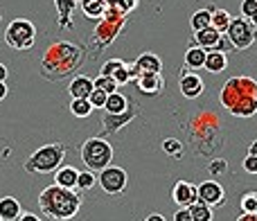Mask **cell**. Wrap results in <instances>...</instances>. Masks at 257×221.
Wrapping results in <instances>:
<instances>
[{"label": "cell", "mask_w": 257, "mask_h": 221, "mask_svg": "<svg viewBox=\"0 0 257 221\" xmlns=\"http://www.w3.org/2000/svg\"><path fill=\"white\" fill-rule=\"evenodd\" d=\"M86 57H88L86 50L79 48L77 43L57 39L48 45V50L41 57L39 72L48 81H63L70 75H75L77 68L86 61Z\"/></svg>", "instance_id": "cell-1"}, {"label": "cell", "mask_w": 257, "mask_h": 221, "mask_svg": "<svg viewBox=\"0 0 257 221\" xmlns=\"http://www.w3.org/2000/svg\"><path fill=\"white\" fill-rule=\"evenodd\" d=\"M221 106L235 118H253L257 113V81L253 77H230L219 93Z\"/></svg>", "instance_id": "cell-2"}, {"label": "cell", "mask_w": 257, "mask_h": 221, "mask_svg": "<svg viewBox=\"0 0 257 221\" xmlns=\"http://www.w3.org/2000/svg\"><path fill=\"white\" fill-rule=\"evenodd\" d=\"M81 208V194L75 190H66V187H45L39 194V210L43 217L54 221H70L77 217Z\"/></svg>", "instance_id": "cell-3"}, {"label": "cell", "mask_w": 257, "mask_h": 221, "mask_svg": "<svg viewBox=\"0 0 257 221\" xmlns=\"http://www.w3.org/2000/svg\"><path fill=\"white\" fill-rule=\"evenodd\" d=\"M124 27H126V16L115 7V5H111V7L106 9V14H104V16L97 21L95 30L90 32V36H88L90 57L102 54L104 50H106L108 45H111L113 41L120 36V32L124 30Z\"/></svg>", "instance_id": "cell-4"}, {"label": "cell", "mask_w": 257, "mask_h": 221, "mask_svg": "<svg viewBox=\"0 0 257 221\" xmlns=\"http://www.w3.org/2000/svg\"><path fill=\"white\" fill-rule=\"evenodd\" d=\"M212 136L221 138V120L214 115V111H199V115L190 122L187 138H190V142H194L199 147L201 156H203V149H210V154H212L221 147V142L212 140Z\"/></svg>", "instance_id": "cell-5"}, {"label": "cell", "mask_w": 257, "mask_h": 221, "mask_svg": "<svg viewBox=\"0 0 257 221\" xmlns=\"http://www.w3.org/2000/svg\"><path fill=\"white\" fill-rule=\"evenodd\" d=\"M68 154V147L63 142H50L36 149L25 160V172L30 174H54L63 165V158Z\"/></svg>", "instance_id": "cell-6"}, {"label": "cell", "mask_w": 257, "mask_h": 221, "mask_svg": "<svg viewBox=\"0 0 257 221\" xmlns=\"http://www.w3.org/2000/svg\"><path fill=\"white\" fill-rule=\"evenodd\" d=\"M79 158L84 160L86 169H90V172H102L113 160V145L102 136L88 138V140H84V145H81V149H79Z\"/></svg>", "instance_id": "cell-7"}, {"label": "cell", "mask_w": 257, "mask_h": 221, "mask_svg": "<svg viewBox=\"0 0 257 221\" xmlns=\"http://www.w3.org/2000/svg\"><path fill=\"white\" fill-rule=\"evenodd\" d=\"M5 41H7L9 48L18 50V52L30 50L32 45L36 43L34 23L27 21V18H14V21L7 25V30H5Z\"/></svg>", "instance_id": "cell-8"}, {"label": "cell", "mask_w": 257, "mask_h": 221, "mask_svg": "<svg viewBox=\"0 0 257 221\" xmlns=\"http://www.w3.org/2000/svg\"><path fill=\"white\" fill-rule=\"evenodd\" d=\"M226 36L230 39V43L235 50H246L257 41V30L250 25L248 18L239 16V18H232L230 21Z\"/></svg>", "instance_id": "cell-9"}, {"label": "cell", "mask_w": 257, "mask_h": 221, "mask_svg": "<svg viewBox=\"0 0 257 221\" xmlns=\"http://www.w3.org/2000/svg\"><path fill=\"white\" fill-rule=\"evenodd\" d=\"M126 183H128L126 172L122 167H117V165H108V167H104L97 176V185L111 196L122 194V192L126 190Z\"/></svg>", "instance_id": "cell-10"}, {"label": "cell", "mask_w": 257, "mask_h": 221, "mask_svg": "<svg viewBox=\"0 0 257 221\" xmlns=\"http://www.w3.org/2000/svg\"><path fill=\"white\" fill-rule=\"evenodd\" d=\"M138 115V106L136 104H128V108L124 111V113L120 115H111V113H102V120H99V124H102L104 129V136H113V133H117L120 129H124L128 122H131L133 118Z\"/></svg>", "instance_id": "cell-11"}, {"label": "cell", "mask_w": 257, "mask_h": 221, "mask_svg": "<svg viewBox=\"0 0 257 221\" xmlns=\"http://www.w3.org/2000/svg\"><path fill=\"white\" fill-rule=\"evenodd\" d=\"M196 194H199V201L210 208H219L226 201V190H223L221 183L217 181H205L201 185H196Z\"/></svg>", "instance_id": "cell-12"}, {"label": "cell", "mask_w": 257, "mask_h": 221, "mask_svg": "<svg viewBox=\"0 0 257 221\" xmlns=\"http://www.w3.org/2000/svg\"><path fill=\"white\" fill-rule=\"evenodd\" d=\"M136 88L142 95H149V97H158L165 93V77L163 72H142L136 77Z\"/></svg>", "instance_id": "cell-13"}, {"label": "cell", "mask_w": 257, "mask_h": 221, "mask_svg": "<svg viewBox=\"0 0 257 221\" xmlns=\"http://www.w3.org/2000/svg\"><path fill=\"white\" fill-rule=\"evenodd\" d=\"M99 75H102V77H113V79H115L120 86H124V84H128V81H133L131 63L122 61V59H108V61L102 66Z\"/></svg>", "instance_id": "cell-14"}, {"label": "cell", "mask_w": 257, "mask_h": 221, "mask_svg": "<svg viewBox=\"0 0 257 221\" xmlns=\"http://www.w3.org/2000/svg\"><path fill=\"white\" fill-rule=\"evenodd\" d=\"M178 88H181L183 97L185 99H196L201 93H203V79L196 75L190 68H183L181 70V81H178Z\"/></svg>", "instance_id": "cell-15"}, {"label": "cell", "mask_w": 257, "mask_h": 221, "mask_svg": "<svg viewBox=\"0 0 257 221\" xmlns=\"http://www.w3.org/2000/svg\"><path fill=\"white\" fill-rule=\"evenodd\" d=\"M142 72H163V59L154 52H142L136 61L131 63V75L136 79Z\"/></svg>", "instance_id": "cell-16"}, {"label": "cell", "mask_w": 257, "mask_h": 221, "mask_svg": "<svg viewBox=\"0 0 257 221\" xmlns=\"http://www.w3.org/2000/svg\"><path fill=\"white\" fill-rule=\"evenodd\" d=\"M172 199H174V203L181 205V208H190L192 203L199 201L196 185H192V183H187V181H176L172 187Z\"/></svg>", "instance_id": "cell-17"}, {"label": "cell", "mask_w": 257, "mask_h": 221, "mask_svg": "<svg viewBox=\"0 0 257 221\" xmlns=\"http://www.w3.org/2000/svg\"><path fill=\"white\" fill-rule=\"evenodd\" d=\"M95 90V84L90 77L86 75H75L68 86V93L72 95V99H88V95Z\"/></svg>", "instance_id": "cell-18"}, {"label": "cell", "mask_w": 257, "mask_h": 221, "mask_svg": "<svg viewBox=\"0 0 257 221\" xmlns=\"http://www.w3.org/2000/svg\"><path fill=\"white\" fill-rule=\"evenodd\" d=\"M54 7L59 14V30H72V12L77 7V0H54Z\"/></svg>", "instance_id": "cell-19"}, {"label": "cell", "mask_w": 257, "mask_h": 221, "mask_svg": "<svg viewBox=\"0 0 257 221\" xmlns=\"http://www.w3.org/2000/svg\"><path fill=\"white\" fill-rule=\"evenodd\" d=\"M219 39H221V34H219L214 27H208V30H201V32H194V45H199V48H203L205 52H210V50L217 48Z\"/></svg>", "instance_id": "cell-20"}, {"label": "cell", "mask_w": 257, "mask_h": 221, "mask_svg": "<svg viewBox=\"0 0 257 221\" xmlns=\"http://www.w3.org/2000/svg\"><path fill=\"white\" fill-rule=\"evenodd\" d=\"M77 169L70 167V165H66V167H59L57 172H54V185L59 187H66V190H75L77 187Z\"/></svg>", "instance_id": "cell-21"}, {"label": "cell", "mask_w": 257, "mask_h": 221, "mask_svg": "<svg viewBox=\"0 0 257 221\" xmlns=\"http://www.w3.org/2000/svg\"><path fill=\"white\" fill-rule=\"evenodd\" d=\"M232 16L221 7H210V27L219 32V34H226L228 32V25H230Z\"/></svg>", "instance_id": "cell-22"}, {"label": "cell", "mask_w": 257, "mask_h": 221, "mask_svg": "<svg viewBox=\"0 0 257 221\" xmlns=\"http://www.w3.org/2000/svg\"><path fill=\"white\" fill-rule=\"evenodd\" d=\"M21 217V203L14 196H3L0 199V219L3 221H16Z\"/></svg>", "instance_id": "cell-23"}, {"label": "cell", "mask_w": 257, "mask_h": 221, "mask_svg": "<svg viewBox=\"0 0 257 221\" xmlns=\"http://www.w3.org/2000/svg\"><path fill=\"white\" fill-rule=\"evenodd\" d=\"M81 14H84L86 18H93V21H99V18L106 14L108 5L104 3V0H81Z\"/></svg>", "instance_id": "cell-24"}, {"label": "cell", "mask_w": 257, "mask_h": 221, "mask_svg": "<svg viewBox=\"0 0 257 221\" xmlns=\"http://www.w3.org/2000/svg\"><path fill=\"white\" fill-rule=\"evenodd\" d=\"M228 66V54L223 52H217V50H210L208 57H205V70H210L212 75H219V72H223Z\"/></svg>", "instance_id": "cell-25"}, {"label": "cell", "mask_w": 257, "mask_h": 221, "mask_svg": "<svg viewBox=\"0 0 257 221\" xmlns=\"http://www.w3.org/2000/svg\"><path fill=\"white\" fill-rule=\"evenodd\" d=\"M128 99H126V95H122L120 90L117 93H113V95H108L106 97V104H104V113H111V115H120V113H124V111L128 108Z\"/></svg>", "instance_id": "cell-26"}, {"label": "cell", "mask_w": 257, "mask_h": 221, "mask_svg": "<svg viewBox=\"0 0 257 221\" xmlns=\"http://www.w3.org/2000/svg\"><path fill=\"white\" fill-rule=\"evenodd\" d=\"M205 57H208V52H205L203 48H199V45H190V50L185 52V68H190V70H199V68L205 66Z\"/></svg>", "instance_id": "cell-27"}, {"label": "cell", "mask_w": 257, "mask_h": 221, "mask_svg": "<svg viewBox=\"0 0 257 221\" xmlns=\"http://www.w3.org/2000/svg\"><path fill=\"white\" fill-rule=\"evenodd\" d=\"M190 25H192V32L208 30L210 27V9H199V12H194L190 18Z\"/></svg>", "instance_id": "cell-28"}, {"label": "cell", "mask_w": 257, "mask_h": 221, "mask_svg": "<svg viewBox=\"0 0 257 221\" xmlns=\"http://www.w3.org/2000/svg\"><path fill=\"white\" fill-rule=\"evenodd\" d=\"M97 185V176H95V172H90V169H81L79 174H77V190H93V187Z\"/></svg>", "instance_id": "cell-29"}, {"label": "cell", "mask_w": 257, "mask_h": 221, "mask_svg": "<svg viewBox=\"0 0 257 221\" xmlns=\"http://www.w3.org/2000/svg\"><path fill=\"white\" fill-rule=\"evenodd\" d=\"M190 214L194 221H212V208L205 203H201V201H196V203H192L190 208Z\"/></svg>", "instance_id": "cell-30"}, {"label": "cell", "mask_w": 257, "mask_h": 221, "mask_svg": "<svg viewBox=\"0 0 257 221\" xmlns=\"http://www.w3.org/2000/svg\"><path fill=\"white\" fill-rule=\"evenodd\" d=\"M93 84H95V88L104 90L106 95H113V93H117V90H120V84H117L113 77H102V75H99L97 79H93Z\"/></svg>", "instance_id": "cell-31"}, {"label": "cell", "mask_w": 257, "mask_h": 221, "mask_svg": "<svg viewBox=\"0 0 257 221\" xmlns=\"http://www.w3.org/2000/svg\"><path fill=\"white\" fill-rule=\"evenodd\" d=\"M93 111L95 108L90 106L88 99H72V102H70V113L75 115V118H88Z\"/></svg>", "instance_id": "cell-32"}, {"label": "cell", "mask_w": 257, "mask_h": 221, "mask_svg": "<svg viewBox=\"0 0 257 221\" xmlns=\"http://www.w3.org/2000/svg\"><path fill=\"white\" fill-rule=\"evenodd\" d=\"M163 151L167 156H172V158H183V142L176 140V138H167V140H163Z\"/></svg>", "instance_id": "cell-33"}, {"label": "cell", "mask_w": 257, "mask_h": 221, "mask_svg": "<svg viewBox=\"0 0 257 221\" xmlns=\"http://www.w3.org/2000/svg\"><path fill=\"white\" fill-rule=\"evenodd\" d=\"M241 212H257V192H246L239 199Z\"/></svg>", "instance_id": "cell-34"}, {"label": "cell", "mask_w": 257, "mask_h": 221, "mask_svg": "<svg viewBox=\"0 0 257 221\" xmlns=\"http://www.w3.org/2000/svg\"><path fill=\"white\" fill-rule=\"evenodd\" d=\"M208 172L212 174V176H223V174H228V160L223 158H212L208 165Z\"/></svg>", "instance_id": "cell-35"}, {"label": "cell", "mask_w": 257, "mask_h": 221, "mask_svg": "<svg viewBox=\"0 0 257 221\" xmlns=\"http://www.w3.org/2000/svg\"><path fill=\"white\" fill-rule=\"evenodd\" d=\"M106 97H108V95L104 93V90L95 88L93 93L88 95V102H90V106H93V108H104V104H106Z\"/></svg>", "instance_id": "cell-36"}, {"label": "cell", "mask_w": 257, "mask_h": 221, "mask_svg": "<svg viewBox=\"0 0 257 221\" xmlns=\"http://www.w3.org/2000/svg\"><path fill=\"white\" fill-rule=\"evenodd\" d=\"M138 5H140V0H117V3H115V7L120 9V12L126 16L128 12H133V9L138 7Z\"/></svg>", "instance_id": "cell-37"}, {"label": "cell", "mask_w": 257, "mask_h": 221, "mask_svg": "<svg viewBox=\"0 0 257 221\" xmlns=\"http://www.w3.org/2000/svg\"><path fill=\"white\" fill-rule=\"evenodd\" d=\"M255 12H257V0H244L241 3V16L244 18H250Z\"/></svg>", "instance_id": "cell-38"}, {"label": "cell", "mask_w": 257, "mask_h": 221, "mask_svg": "<svg viewBox=\"0 0 257 221\" xmlns=\"http://www.w3.org/2000/svg\"><path fill=\"white\" fill-rule=\"evenodd\" d=\"M214 50H217V52H223V54H228V52H230V50H235V48H232L230 39H228L226 34H221V39H219V43H217V48H214Z\"/></svg>", "instance_id": "cell-39"}, {"label": "cell", "mask_w": 257, "mask_h": 221, "mask_svg": "<svg viewBox=\"0 0 257 221\" xmlns=\"http://www.w3.org/2000/svg\"><path fill=\"white\" fill-rule=\"evenodd\" d=\"M244 172L246 174H257V156H246L244 158Z\"/></svg>", "instance_id": "cell-40"}, {"label": "cell", "mask_w": 257, "mask_h": 221, "mask_svg": "<svg viewBox=\"0 0 257 221\" xmlns=\"http://www.w3.org/2000/svg\"><path fill=\"white\" fill-rule=\"evenodd\" d=\"M174 221H194V219H192V214L187 208H178L176 212H174Z\"/></svg>", "instance_id": "cell-41"}, {"label": "cell", "mask_w": 257, "mask_h": 221, "mask_svg": "<svg viewBox=\"0 0 257 221\" xmlns=\"http://www.w3.org/2000/svg\"><path fill=\"white\" fill-rule=\"evenodd\" d=\"M237 221H257V212H241Z\"/></svg>", "instance_id": "cell-42"}, {"label": "cell", "mask_w": 257, "mask_h": 221, "mask_svg": "<svg viewBox=\"0 0 257 221\" xmlns=\"http://www.w3.org/2000/svg\"><path fill=\"white\" fill-rule=\"evenodd\" d=\"M16 221H41V217H36V214H30V212H25V214L21 212V217H18Z\"/></svg>", "instance_id": "cell-43"}, {"label": "cell", "mask_w": 257, "mask_h": 221, "mask_svg": "<svg viewBox=\"0 0 257 221\" xmlns=\"http://www.w3.org/2000/svg\"><path fill=\"white\" fill-rule=\"evenodd\" d=\"M9 77V70H7V66L5 63H0V81H5Z\"/></svg>", "instance_id": "cell-44"}, {"label": "cell", "mask_w": 257, "mask_h": 221, "mask_svg": "<svg viewBox=\"0 0 257 221\" xmlns=\"http://www.w3.org/2000/svg\"><path fill=\"white\" fill-rule=\"evenodd\" d=\"M7 93H9V90H7V84H5V81H0V102L7 97Z\"/></svg>", "instance_id": "cell-45"}, {"label": "cell", "mask_w": 257, "mask_h": 221, "mask_svg": "<svg viewBox=\"0 0 257 221\" xmlns=\"http://www.w3.org/2000/svg\"><path fill=\"white\" fill-rule=\"evenodd\" d=\"M145 221H165V217H163V214H156V212H154V214H149V217H147Z\"/></svg>", "instance_id": "cell-46"}, {"label": "cell", "mask_w": 257, "mask_h": 221, "mask_svg": "<svg viewBox=\"0 0 257 221\" xmlns=\"http://www.w3.org/2000/svg\"><path fill=\"white\" fill-rule=\"evenodd\" d=\"M248 154H250V156H257V140L250 142V147H248Z\"/></svg>", "instance_id": "cell-47"}, {"label": "cell", "mask_w": 257, "mask_h": 221, "mask_svg": "<svg viewBox=\"0 0 257 221\" xmlns=\"http://www.w3.org/2000/svg\"><path fill=\"white\" fill-rule=\"evenodd\" d=\"M248 21H250V25H253V27H255V30H257V12H255V14H253V16H250V18H248Z\"/></svg>", "instance_id": "cell-48"}, {"label": "cell", "mask_w": 257, "mask_h": 221, "mask_svg": "<svg viewBox=\"0 0 257 221\" xmlns=\"http://www.w3.org/2000/svg\"><path fill=\"white\" fill-rule=\"evenodd\" d=\"M104 3H106V5H108V7H111V5H115V3H117V0H104Z\"/></svg>", "instance_id": "cell-49"}, {"label": "cell", "mask_w": 257, "mask_h": 221, "mask_svg": "<svg viewBox=\"0 0 257 221\" xmlns=\"http://www.w3.org/2000/svg\"><path fill=\"white\" fill-rule=\"evenodd\" d=\"M0 21H3V14H0Z\"/></svg>", "instance_id": "cell-50"}, {"label": "cell", "mask_w": 257, "mask_h": 221, "mask_svg": "<svg viewBox=\"0 0 257 221\" xmlns=\"http://www.w3.org/2000/svg\"><path fill=\"white\" fill-rule=\"evenodd\" d=\"M77 3H81V0H77Z\"/></svg>", "instance_id": "cell-51"}, {"label": "cell", "mask_w": 257, "mask_h": 221, "mask_svg": "<svg viewBox=\"0 0 257 221\" xmlns=\"http://www.w3.org/2000/svg\"><path fill=\"white\" fill-rule=\"evenodd\" d=\"M0 221H3V219H0Z\"/></svg>", "instance_id": "cell-52"}]
</instances>
